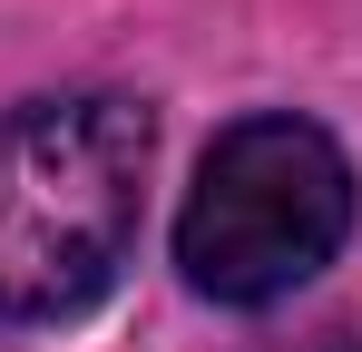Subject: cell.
<instances>
[{
    "label": "cell",
    "instance_id": "3957f363",
    "mask_svg": "<svg viewBox=\"0 0 362 352\" xmlns=\"http://www.w3.org/2000/svg\"><path fill=\"white\" fill-rule=\"evenodd\" d=\"M264 352H343V333H313V343H264Z\"/></svg>",
    "mask_w": 362,
    "mask_h": 352
},
{
    "label": "cell",
    "instance_id": "6da1fadb",
    "mask_svg": "<svg viewBox=\"0 0 362 352\" xmlns=\"http://www.w3.org/2000/svg\"><path fill=\"white\" fill-rule=\"evenodd\" d=\"M157 127L118 88L0 108V323H69L118 284Z\"/></svg>",
    "mask_w": 362,
    "mask_h": 352
},
{
    "label": "cell",
    "instance_id": "7a4b0ae2",
    "mask_svg": "<svg viewBox=\"0 0 362 352\" xmlns=\"http://www.w3.org/2000/svg\"><path fill=\"white\" fill-rule=\"evenodd\" d=\"M353 235V157L313 117H235L177 216V264L216 303H274L313 284Z\"/></svg>",
    "mask_w": 362,
    "mask_h": 352
}]
</instances>
